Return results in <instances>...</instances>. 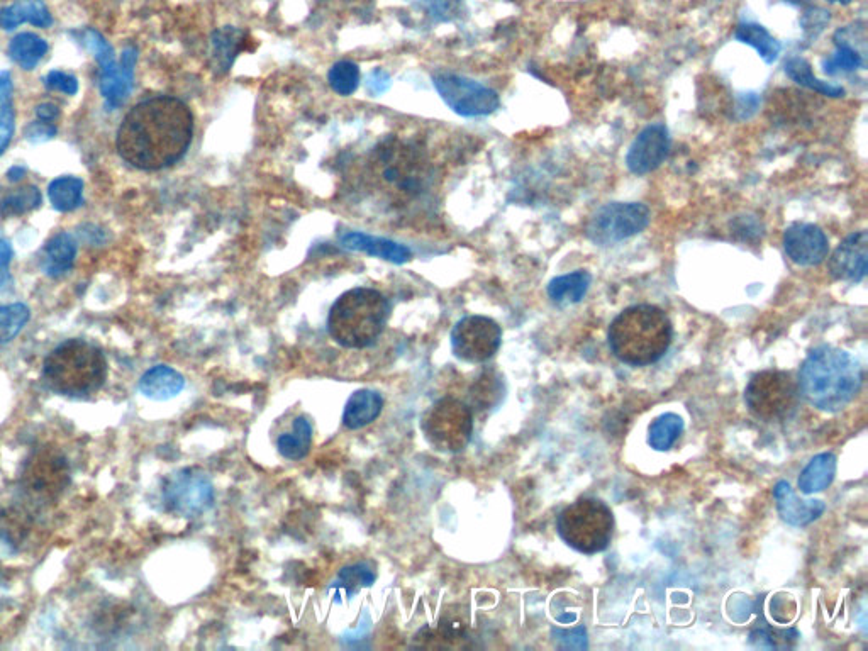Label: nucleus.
I'll use <instances>...</instances> for the list:
<instances>
[{"label":"nucleus","instance_id":"f257e3e1","mask_svg":"<svg viewBox=\"0 0 868 651\" xmlns=\"http://www.w3.org/2000/svg\"><path fill=\"white\" fill-rule=\"evenodd\" d=\"M194 138V114L177 97H151L126 114L117 131V151L133 167L155 172L172 167Z\"/></svg>","mask_w":868,"mask_h":651},{"label":"nucleus","instance_id":"f03ea898","mask_svg":"<svg viewBox=\"0 0 868 651\" xmlns=\"http://www.w3.org/2000/svg\"><path fill=\"white\" fill-rule=\"evenodd\" d=\"M362 177L367 190H377L389 204L407 206L428 194L433 185V167L421 146L389 138L368 153Z\"/></svg>","mask_w":868,"mask_h":651},{"label":"nucleus","instance_id":"7ed1b4c3","mask_svg":"<svg viewBox=\"0 0 868 651\" xmlns=\"http://www.w3.org/2000/svg\"><path fill=\"white\" fill-rule=\"evenodd\" d=\"M862 382V367L848 351L823 345L807 355L797 385L811 406L838 412L857 397Z\"/></svg>","mask_w":868,"mask_h":651},{"label":"nucleus","instance_id":"20e7f679","mask_svg":"<svg viewBox=\"0 0 868 651\" xmlns=\"http://www.w3.org/2000/svg\"><path fill=\"white\" fill-rule=\"evenodd\" d=\"M672 336L674 329L667 312L650 304L624 309L607 331L614 357L631 367L658 362L670 348Z\"/></svg>","mask_w":868,"mask_h":651},{"label":"nucleus","instance_id":"39448f33","mask_svg":"<svg viewBox=\"0 0 868 651\" xmlns=\"http://www.w3.org/2000/svg\"><path fill=\"white\" fill-rule=\"evenodd\" d=\"M41 379L56 396L70 399L94 396L106 384V355L89 341H65L45 358Z\"/></svg>","mask_w":868,"mask_h":651},{"label":"nucleus","instance_id":"423d86ee","mask_svg":"<svg viewBox=\"0 0 868 651\" xmlns=\"http://www.w3.org/2000/svg\"><path fill=\"white\" fill-rule=\"evenodd\" d=\"M389 312V301L379 290L368 287L348 290L329 311V336L343 348L362 350L384 333Z\"/></svg>","mask_w":868,"mask_h":651},{"label":"nucleus","instance_id":"0eeeda50","mask_svg":"<svg viewBox=\"0 0 868 651\" xmlns=\"http://www.w3.org/2000/svg\"><path fill=\"white\" fill-rule=\"evenodd\" d=\"M557 528L558 535L570 548L594 555L611 545L614 516L604 502L584 497L560 512Z\"/></svg>","mask_w":868,"mask_h":651},{"label":"nucleus","instance_id":"6e6552de","mask_svg":"<svg viewBox=\"0 0 868 651\" xmlns=\"http://www.w3.org/2000/svg\"><path fill=\"white\" fill-rule=\"evenodd\" d=\"M421 429L434 450L460 453L472 440V409L455 397H441L424 411Z\"/></svg>","mask_w":868,"mask_h":651},{"label":"nucleus","instance_id":"1a4fd4ad","mask_svg":"<svg viewBox=\"0 0 868 651\" xmlns=\"http://www.w3.org/2000/svg\"><path fill=\"white\" fill-rule=\"evenodd\" d=\"M799 385L791 373L763 370L746 387L745 401L753 416L765 423L791 418L799 406Z\"/></svg>","mask_w":868,"mask_h":651},{"label":"nucleus","instance_id":"9d476101","mask_svg":"<svg viewBox=\"0 0 868 651\" xmlns=\"http://www.w3.org/2000/svg\"><path fill=\"white\" fill-rule=\"evenodd\" d=\"M70 484V465L62 451L43 446L34 450L21 470V489L31 501L51 504Z\"/></svg>","mask_w":868,"mask_h":651},{"label":"nucleus","instance_id":"9b49d317","mask_svg":"<svg viewBox=\"0 0 868 651\" xmlns=\"http://www.w3.org/2000/svg\"><path fill=\"white\" fill-rule=\"evenodd\" d=\"M650 224V209L640 202H611L599 207L585 226L594 245L613 246L629 240Z\"/></svg>","mask_w":868,"mask_h":651},{"label":"nucleus","instance_id":"f8f14e48","mask_svg":"<svg viewBox=\"0 0 868 651\" xmlns=\"http://www.w3.org/2000/svg\"><path fill=\"white\" fill-rule=\"evenodd\" d=\"M433 84L446 106L463 117L489 116L501 106L496 90L455 73H436Z\"/></svg>","mask_w":868,"mask_h":651},{"label":"nucleus","instance_id":"ddd939ff","mask_svg":"<svg viewBox=\"0 0 868 651\" xmlns=\"http://www.w3.org/2000/svg\"><path fill=\"white\" fill-rule=\"evenodd\" d=\"M501 341V326L485 316H465L451 331V350L455 357L473 365L494 357Z\"/></svg>","mask_w":868,"mask_h":651},{"label":"nucleus","instance_id":"4468645a","mask_svg":"<svg viewBox=\"0 0 868 651\" xmlns=\"http://www.w3.org/2000/svg\"><path fill=\"white\" fill-rule=\"evenodd\" d=\"M163 501L168 511L179 516H199L212 504L211 480L197 468H185L173 473L163 485Z\"/></svg>","mask_w":868,"mask_h":651},{"label":"nucleus","instance_id":"2eb2a0df","mask_svg":"<svg viewBox=\"0 0 868 651\" xmlns=\"http://www.w3.org/2000/svg\"><path fill=\"white\" fill-rule=\"evenodd\" d=\"M670 150V136L665 124H650L636 136L626 155V167L635 175L657 170Z\"/></svg>","mask_w":868,"mask_h":651},{"label":"nucleus","instance_id":"dca6fc26","mask_svg":"<svg viewBox=\"0 0 868 651\" xmlns=\"http://www.w3.org/2000/svg\"><path fill=\"white\" fill-rule=\"evenodd\" d=\"M784 250L796 265L814 267L828 256L830 241L816 224L796 223L785 229Z\"/></svg>","mask_w":868,"mask_h":651},{"label":"nucleus","instance_id":"f3484780","mask_svg":"<svg viewBox=\"0 0 868 651\" xmlns=\"http://www.w3.org/2000/svg\"><path fill=\"white\" fill-rule=\"evenodd\" d=\"M830 273L836 280L858 284L868 272V233L857 231L846 236L830 258Z\"/></svg>","mask_w":868,"mask_h":651},{"label":"nucleus","instance_id":"a211bd4d","mask_svg":"<svg viewBox=\"0 0 868 651\" xmlns=\"http://www.w3.org/2000/svg\"><path fill=\"white\" fill-rule=\"evenodd\" d=\"M340 245L346 250L362 251L365 255L396 265H404L412 258V251L407 246L387 238L358 233V231L340 234Z\"/></svg>","mask_w":868,"mask_h":651},{"label":"nucleus","instance_id":"6ab92c4d","mask_svg":"<svg viewBox=\"0 0 868 651\" xmlns=\"http://www.w3.org/2000/svg\"><path fill=\"white\" fill-rule=\"evenodd\" d=\"M774 496L780 518L791 526H806V524L813 523L826 509L823 501H816V499L801 501L794 494L791 485L784 480L775 485Z\"/></svg>","mask_w":868,"mask_h":651},{"label":"nucleus","instance_id":"aec40b11","mask_svg":"<svg viewBox=\"0 0 868 651\" xmlns=\"http://www.w3.org/2000/svg\"><path fill=\"white\" fill-rule=\"evenodd\" d=\"M138 53L134 48L124 51L121 63L114 70L101 73V92L111 107H119L133 90L134 65Z\"/></svg>","mask_w":868,"mask_h":651},{"label":"nucleus","instance_id":"412c9836","mask_svg":"<svg viewBox=\"0 0 868 651\" xmlns=\"http://www.w3.org/2000/svg\"><path fill=\"white\" fill-rule=\"evenodd\" d=\"M277 450L285 460L299 462L306 458L312 446V426L304 414H297L280 429L275 440Z\"/></svg>","mask_w":868,"mask_h":651},{"label":"nucleus","instance_id":"4be33fe9","mask_svg":"<svg viewBox=\"0 0 868 651\" xmlns=\"http://www.w3.org/2000/svg\"><path fill=\"white\" fill-rule=\"evenodd\" d=\"M140 392L151 401H168L184 390L185 379L175 368L158 365L141 377Z\"/></svg>","mask_w":868,"mask_h":651},{"label":"nucleus","instance_id":"5701e85b","mask_svg":"<svg viewBox=\"0 0 868 651\" xmlns=\"http://www.w3.org/2000/svg\"><path fill=\"white\" fill-rule=\"evenodd\" d=\"M384 409V397L370 389L357 390L346 402L343 424L346 429H362L379 418Z\"/></svg>","mask_w":868,"mask_h":651},{"label":"nucleus","instance_id":"b1692460","mask_svg":"<svg viewBox=\"0 0 868 651\" xmlns=\"http://www.w3.org/2000/svg\"><path fill=\"white\" fill-rule=\"evenodd\" d=\"M250 41V36L243 29L233 26L217 29L216 33L212 34V55L217 72H228L241 51L248 50Z\"/></svg>","mask_w":868,"mask_h":651},{"label":"nucleus","instance_id":"393cba45","mask_svg":"<svg viewBox=\"0 0 868 651\" xmlns=\"http://www.w3.org/2000/svg\"><path fill=\"white\" fill-rule=\"evenodd\" d=\"M23 23L34 24L38 28H48L53 23L43 0H17L0 11V28L12 31Z\"/></svg>","mask_w":868,"mask_h":651},{"label":"nucleus","instance_id":"a878e982","mask_svg":"<svg viewBox=\"0 0 868 651\" xmlns=\"http://www.w3.org/2000/svg\"><path fill=\"white\" fill-rule=\"evenodd\" d=\"M75 256H77L75 240L68 233H58L46 245L43 270L48 277L58 279L72 270Z\"/></svg>","mask_w":868,"mask_h":651},{"label":"nucleus","instance_id":"bb28decb","mask_svg":"<svg viewBox=\"0 0 868 651\" xmlns=\"http://www.w3.org/2000/svg\"><path fill=\"white\" fill-rule=\"evenodd\" d=\"M835 473V455L833 453H821L802 470L801 477H799V489L806 496L828 489L835 479Z\"/></svg>","mask_w":868,"mask_h":651},{"label":"nucleus","instance_id":"cd10ccee","mask_svg":"<svg viewBox=\"0 0 868 651\" xmlns=\"http://www.w3.org/2000/svg\"><path fill=\"white\" fill-rule=\"evenodd\" d=\"M590 282H592V277H590L589 272L577 270V272L551 280L550 285H548V295H550L551 301L557 302V304H577L587 294Z\"/></svg>","mask_w":868,"mask_h":651},{"label":"nucleus","instance_id":"c85d7f7f","mask_svg":"<svg viewBox=\"0 0 868 651\" xmlns=\"http://www.w3.org/2000/svg\"><path fill=\"white\" fill-rule=\"evenodd\" d=\"M785 73H787V77L794 80L801 87L814 90V92L826 95V97H843L845 95V89L840 87V85L828 84V82L819 80L814 75L811 65L804 58H799V56H794L789 62L785 63Z\"/></svg>","mask_w":868,"mask_h":651},{"label":"nucleus","instance_id":"c756f323","mask_svg":"<svg viewBox=\"0 0 868 651\" xmlns=\"http://www.w3.org/2000/svg\"><path fill=\"white\" fill-rule=\"evenodd\" d=\"M735 38L745 45L753 46L758 51V55L762 56L763 62L768 65H772L779 58V41L760 24H741L736 29Z\"/></svg>","mask_w":868,"mask_h":651},{"label":"nucleus","instance_id":"7c9ffc66","mask_svg":"<svg viewBox=\"0 0 868 651\" xmlns=\"http://www.w3.org/2000/svg\"><path fill=\"white\" fill-rule=\"evenodd\" d=\"M504 397V382L494 370H485L470 389V402L477 411L496 407Z\"/></svg>","mask_w":868,"mask_h":651},{"label":"nucleus","instance_id":"2f4dec72","mask_svg":"<svg viewBox=\"0 0 868 651\" xmlns=\"http://www.w3.org/2000/svg\"><path fill=\"white\" fill-rule=\"evenodd\" d=\"M48 45L45 39L39 38L33 33H23L12 39L9 45V55L12 60L24 68V70H33L41 58L46 55Z\"/></svg>","mask_w":868,"mask_h":651},{"label":"nucleus","instance_id":"473e14b6","mask_svg":"<svg viewBox=\"0 0 868 651\" xmlns=\"http://www.w3.org/2000/svg\"><path fill=\"white\" fill-rule=\"evenodd\" d=\"M48 195H50L51 206L55 207L56 211H75L84 201V182L75 177L53 180Z\"/></svg>","mask_w":868,"mask_h":651},{"label":"nucleus","instance_id":"72a5a7b5","mask_svg":"<svg viewBox=\"0 0 868 651\" xmlns=\"http://www.w3.org/2000/svg\"><path fill=\"white\" fill-rule=\"evenodd\" d=\"M684 429V421L677 414H663L660 418L655 419L650 426V434H648V443L651 448L657 451H667L672 448L680 433Z\"/></svg>","mask_w":868,"mask_h":651},{"label":"nucleus","instance_id":"f704fd0d","mask_svg":"<svg viewBox=\"0 0 868 651\" xmlns=\"http://www.w3.org/2000/svg\"><path fill=\"white\" fill-rule=\"evenodd\" d=\"M14 134V106H12V78L9 72H0V155L6 151Z\"/></svg>","mask_w":868,"mask_h":651},{"label":"nucleus","instance_id":"c9c22d12","mask_svg":"<svg viewBox=\"0 0 868 651\" xmlns=\"http://www.w3.org/2000/svg\"><path fill=\"white\" fill-rule=\"evenodd\" d=\"M328 82L338 95L348 97L355 94L360 85V68L357 63L346 62V60L334 63L333 67L329 68Z\"/></svg>","mask_w":868,"mask_h":651},{"label":"nucleus","instance_id":"e433bc0d","mask_svg":"<svg viewBox=\"0 0 868 651\" xmlns=\"http://www.w3.org/2000/svg\"><path fill=\"white\" fill-rule=\"evenodd\" d=\"M41 192L36 187H24L19 189L14 194L7 195L4 201L0 202V216H23L28 212L34 211L41 206Z\"/></svg>","mask_w":868,"mask_h":651},{"label":"nucleus","instance_id":"4c0bfd02","mask_svg":"<svg viewBox=\"0 0 868 651\" xmlns=\"http://www.w3.org/2000/svg\"><path fill=\"white\" fill-rule=\"evenodd\" d=\"M375 582V570L370 563H357L341 570L336 580V587L345 590L346 596L353 597L360 590Z\"/></svg>","mask_w":868,"mask_h":651},{"label":"nucleus","instance_id":"58836bf2","mask_svg":"<svg viewBox=\"0 0 868 651\" xmlns=\"http://www.w3.org/2000/svg\"><path fill=\"white\" fill-rule=\"evenodd\" d=\"M836 53L831 56L830 60L823 63L824 72L828 75H835L838 72H853L865 65L863 55H860L853 46L848 45L845 38H835Z\"/></svg>","mask_w":868,"mask_h":651},{"label":"nucleus","instance_id":"ea45409f","mask_svg":"<svg viewBox=\"0 0 868 651\" xmlns=\"http://www.w3.org/2000/svg\"><path fill=\"white\" fill-rule=\"evenodd\" d=\"M29 321V309L24 304L0 306V343H9L23 331Z\"/></svg>","mask_w":868,"mask_h":651},{"label":"nucleus","instance_id":"a19ab883","mask_svg":"<svg viewBox=\"0 0 868 651\" xmlns=\"http://www.w3.org/2000/svg\"><path fill=\"white\" fill-rule=\"evenodd\" d=\"M85 45L89 46V50L97 58V62L101 65V73L111 72L117 67L114 50L106 39L102 38V34L97 33L94 29H89L85 33Z\"/></svg>","mask_w":868,"mask_h":651},{"label":"nucleus","instance_id":"79ce46f5","mask_svg":"<svg viewBox=\"0 0 868 651\" xmlns=\"http://www.w3.org/2000/svg\"><path fill=\"white\" fill-rule=\"evenodd\" d=\"M46 89L58 90L67 95H75L78 92L77 78L65 72H50L45 78Z\"/></svg>","mask_w":868,"mask_h":651},{"label":"nucleus","instance_id":"37998d69","mask_svg":"<svg viewBox=\"0 0 868 651\" xmlns=\"http://www.w3.org/2000/svg\"><path fill=\"white\" fill-rule=\"evenodd\" d=\"M55 134V126H51L46 121H36L26 128V140L31 141V143H46V141L53 140Z\"/></svg>","mask_w":868,"mask_h":651},{"label":"nucleus","instance_id":"c03bdc74","mask_svg":"<svg viewBox=\"0 0 868 651\" xmlns=\"http://www.w3.org/2000/svg\"><path fill=\"white\" fill-rule=\"evenodd\" d=\"M12 260V246L7 240H0V287L9 279V265Z\"/></svg>","mask_w":868,"mask_h":651},{"label":"nucleus","instance_id":"a18cd8bd","mask_svg":"<svg viewBox=\"0 0 868 651\" xmlns=\"http://www.w3.org/2000/svg\"><path fill=\"white\" fill-rule=\"evenodd\" d=\"M758 104H760V99H758L757 95H743L740 99V106H738V111H741V119H748L752 114H755Z\"/></svg>","mask_w":868,"mask_h":651},{"label":"nucleus","instance_id":"49530a36","mask_svg":"<svg viewBox=\"0 0 868 651\" xmlns=\"http://www.w3.org/2000/svg\"><path fill=\"white\" fill-rule=\"evenodd\" d=\"M36 116H38L39 121L50 123L60 116V109L53 104H41V106L36 107Z\"/></svg>","mask_w":868,"mask_h":651},{"label":"nucleus","instance_id":"de8ad7c7","mask_svg":"<svg viewBox=\"0 0 868 651\" xmlns=\"http://www.w3.org/2000/svg\"><path fill=\"white\" fill-rule=\"evenodd\" d=\"M24 175H26V168L12 167L11 170L7 172V179L11 180V182H17V180L23 179Z\"/></svg>","mask_w":868,"mask_h":651},{"label":"nucleus","instance_id":"09e8293b","mask_svg":"<svg viewBox=\"0 0 868 651\" xmlns=\"http://www.w3.org/2000/svg\"><path fill=\"white\" fill-rule=\"evenodd\" d=\"M828 2H841V4H850L852 0H828Z\"/></svg>","mask_w":868,"mask_h":651}]
</instances>
